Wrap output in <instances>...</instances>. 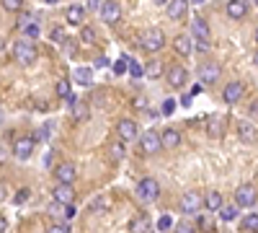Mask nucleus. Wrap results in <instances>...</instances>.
<instances>
[{
    "label": "nucleus",
    "mask_w": 258,
    "mask_h": 233,
    "mask_svg": "<svg viewBox=\"0 0 258 233\" xmlns=\"http://www.w3.org/2000/svg\"><path fill=\"white\" fill-rule=\"evenodd\" d=\"M36 57H39V52L29 39H18L13 44V60L18 65H31V62H36Z\"/></svg>",
    "instance_id": "f257e3e1"
},
{
    "label": "nucleus",
    "mask_w": 258,
    "mask_h": 233,
    "mask_svg": "<svg viewBox=\"0 0 258 233\" xmlns=\"http://www.w3.org/2000/svg\"><path fill=\"white\" fill-rule=\"evenodd\" d=\"M140 44H142L145 52L155 55V52H160V50L165 47V34H163L160 29H147V31L142 34V39H140Z\"/></svg>",
    "instance_id": "f03ea898"
},
{
    "label": "nucleus",
    "mask_w": 258,
    "mask_h": 233,
    "mask_svg": "<svg viewBox=\"0 0 258 233\" xmlns=\"http://www.w3.org/2000/svg\"><path fill=\"white\" fill-rule=\"evenodd\" d=\"M255 202H258V189L250 181H245V184H240L238 189H235V205H238L240 210H248Z\"/></svg>",
    "instance_id": "7ed1b4c3"
},
{
    "label": "nucleus",
    "mask_w": 258,
    "mask_h": 233,
    "mask_svg": "<svg viewBox=\"0 0 258 233\" xmlns=\"http://www.w3.org/2000/svg\"><path fill=\"white\" fill-rule=\"evenodd\" d=\"M137 195H140L145 202H155V200L160 197V184H158V179L145 176V179L137 184Z\"/></svg>",
    "instance_id": "20e7f679"
},
{
    "label": "nucleus",
    "mask_w": 258,
    "mask_h": 233,
    "mask_svg": "<svg viewBox=\"0 0 258 233\" xmlns=\"http://www.w3.org/2000/svg\"><path fill=\"white\" fill-rule=\"evenodd\" d=\"M140 148H142V153H145V156H155V153L163 151V140H160L158 132L147 130V132L140 137Z\"/></svg>",
    "instance_id": "39448f33"
},
{
    "label": "nucleus",
    "mask_w": 258,
    "mask_h": 233,
    "mask_svg": "<svg viewBox=\"0 0 258 233\" xmlns=\"http://www.w3.org/2000/svg\"><path fill=\"white\" fill-rule=\"evenodd\" d=\"M202 205H204V195H199V192H186V195L181 197V213H183V215H197L199 210H202Z\"/></svg>",
    "instance_id": "423d86ee"
},
{
    "label": "nucleus",
    "mask_w": 258,
    "mask_h": 233,
    "mask_svg": "<svg viewBox=\"0 0 258 233\" xmlns=\"http://www.w3.org/2000/svg\"><path fill=\"white\" fill-rule=\"evenodd\" d=\"M243 96H245V86H243L240 80H230L227 86L222 88V101L230 104V107H235V104H238Z\"/></svg>",
    "instance_id": "0eeeda50"
},
{
    "label": "nucleus",
    "mask_w": 258,
    "mask_h": 233,
    "mask_svg": "<svg viewBox=\"0 0 258 233\" xmlns=\"http://www.w3.org/2000/svg\"><path fill=\"white\" fill-rule=\"evenodd\" d=\"M98 13L103 18V24H116V21L121 18V3L119 0H103Z\"/></svg>",
    "instance_id": "6e6552de"
},
{
    "label": "nucleus",
    "mask_w": 258,
    "mask_h": 233,
    "mask_svg": "<svg viewBox=\"0 0 258 233\" xmlns=\"http://www.w3.org/2000/svg\"><path fill=\"white\" fill-rule=\"evenodd\" d=\"M220 75H222V68L217 65V62H204V65H199V80L204 83V86L217 83Z\"/></svg>",
    "instance_id": "1a4fd4ad"
},
{
    "label": "nucleus",
    "mask_w": 258,
    "mask_h": 233,
    "mask_svg": "<svg viewBox=\"0 0 258 233\" xmlns=\"http://www.w3.org/2000/svg\"><path fill=\"white\" fill-rule=\"evenodd\" d=\"M116 135H119V140L121 143H132V140H137V124L132 122V119H119V124H116Z\"/></svg>",
    "instance_id": "9d476101"
},
{
    "label": "nucleus",
    "mask_w": 258,
    "mask_h": 233,
    "mask_svg": "<svg viewBox=\"0 0 258 233\" xmlns=\"http://www.w3.org/2000/svg\"><path fill=\"white\" fill-rule=\"evenodd\" d=\"M31 153H34V137H18V140L13 143V156H16L18 161L31 158Z\"/></svg>",
    "instance_id": "9b49d317"
},
{
    "label": "nucleus",
    "mask_w": 258,
    "mask_h": 233,
    "mask_svg": "<svg viewBox=\"0 0 258 233\" xmlns=\"http://www.w3.org/2000/svg\"><path fill=\"white\" fill-rule=\"evenodd\" d=\"M168 86L170 88H183L186 83H188V73H186V68H181V65H173L168 70Z\"/></svg>",
    "instance_id": "f8f14e48"
},
{
    "label": "nucleus",
    "mask_w": 258,
    "mask_h": 233,
    "mask_svg": "<svg viewBox=\"0 0 258 233\" xmlns=\"http://www.w3.org/2000/svg\"><path fill=\"white\" fill-rule=\"evenodd\" d=\"M238 137L243 143H255L258 140V127L250 122V119H240L238 122Z\"/></svg>",
    "instance_id": "ddd939ff"
},
{
    "label": "nucleus",
    "mask_w": 258,
    "mask_h": 233,
    "mask_svg": "<svg viewBox=\"0 0 258 233\" xmlns=\"http://www.w3.org/2000/svg\"><path fill=\"white\" fill-rule=\"evenodd\" d=\"M54 176H57L59 184H73V181L78 179V168H75L73 163H59V166L54 168Z\"/></svg>",
    "instance_id": "4468645a"
},
{
    "label": "nucleus",
    "mask_w": 258,
    "mask_h": 233,
    "mask_svg": "<svg viewBox=\"0 0 258 233\" xmlns=\"http://www.w3.org/2000/svg\"><path fill=\"white\" fill-rule=\"evenodd\" d=\"M188 34L197 39V41H209V24H207L202 16H197V18L191 21V31Z\"/></svg>",
    "instance_id": "2eb2a0df"
},
{
    "label": "nucleus",
    "mask_w": 258,
    "mask_h": 233,
    "mask_svg": "<svg viewBox=\"0 0 258 233\" xmlns=\"http://www.w3.org/2000/svg\"><path fill=\"white\" fill-rule=\"evenodd\" d=\"M173 50H176V55L188 57V55L194 52V36H191V34H178V36L173 39Z\"/></svg>",
    "instance_id": "dca6fc26"
},
{
    "label": "nucleus",
    "mask_w": 258,
    "mask_h": 233,
    "mask_svg": "<svg viewBox=\"0 0 258 233\" xmlns=\"http://www.w3.org/2000/svg\"><path fill=\"white\" fill-rule=\"evenodd\" d=\"M52 200H57V202H62V205H73V200H75L73 184H57L54 192H52Z\"/></svg>",
    "instance_id": "f3484780"
},
{
    "label": "nucleus",
    "mask_w": 258,
    "mask_h": 233,
    "mask_svg": "<svg viewBox=\"0 0 258 233\" xmlns=\"http://www.w3.org/2000/svg\"><path fill=\"white\" fill-rule=\"evenodd\" d=\"M188 11V0H170V3L165 6V13L170 21H181Z\"/></svg>",
    "instance_id": "a211bd4d"
},
{
    "label": "nucleus",
    "mask_w": 258,
    "mask_h": 233,
    "mask_svg": "<svg viewBox=\"0 0 258 233\" xmlns=\"http://www.w3.org/2000/svg\"><path fill=\"white\" fill-rule=\"evenodd\" d=\"M207 135L209 137H222L225 135V117H220V114L207 117Z\"/></svg>",
    "instance_id": "6ab92c4d"
},
{
    "label": "nucleus",
    "mask_w": 258,
    "mask_h": 233,
    "mask_svg": "<svg viewBox=\"0 0 258 233\" xmlns=\"http://www.w3.org/2000/svg\"><path fill=\"white\" fill-rule=\"evenodd\" d=\"M227 16L232 21H240L248 16V6H245V0H230L227 3Z\"/></svg>",
    "instance_id": "aec40b11"
},
{
    "label": "nucleus",
    "mask_w": 258,
    "mask_h": 233,
    "mask_svg": "<svg viewBox=\"0 0 258 233\" xmlns=\"http://www.w3.org/2000/svg\"><path fill=\"white\" fill-rule=\"evenodd\" d=\"M160 140H163V148H178L181 145V132L178 130H173V127H168V130H163L160 132Z\"/></svg>",
    "instance_id": "412c9836"
},
{
    "label": "nucleus",
    "mask_w": 258,
    "mask_h": 233,
    "mask_svg": "<svg viewBox=\"0 0 258 233\" xmlns=\"http://www.w3.org/2000/svg\"><path fill=\"white\" fill-rule=\"evenodd\" d=\"M204 205H207V210H222L225 207V197H222V192H217V189H212V192H207V197H204Z\"/></svg>",
    "instance_id": "4be33fe9"
},
{
    "label": "nucleus",
    "mask_w": 258,
    "mask_h": 233,
    "mask_svg": "<svg viewBox=\"0 0 258 233\" xmlns=\"http://www.w3.org/2000/svg\"><path fill=\"white\" fill-rule=\"evenodd\" d=\"M83 21H85V6H70L68 8V24L83 26Z\"/></svg>",
    "instance_id": "5701e85b"
},
{
    "label": "nucleus",
    "mask_w": 258,
    "mask_h": 233,
    "mask_svg": "<svg viewBox=\"0 0 258 233\" xmlns=\"http://www.w3.org/2000/svg\"><path fill=\"white\" fill-rule=\"evenodd\" d=\"M129 230H132V233H150V230H153V228H150V218H147V215L132 218V223H129Z\"/></svg>",
    "instance_id": "b1692460"
},
{
    "label": "nucleus",
    "mask_w": 258,
    "mask_h": 233,
    "mask_svg": "<svg viewBox=\"0 0 258 233\" xmlns=\"http://www.w3.org/2000/svg\"><path fill=\"white\" fill-rule=\"evenodd\" d=\"M73 117H75V122L91 119V107H88L85 101H75V104H73Z\"/></svg>",
    "instance_id": "393cba45"
},
{
    "label": "nucleus",
    "mask_w": 258,
    "mask_h": 233,
    "mask_svg": "<svg viewBox=\"0 0 258 233\" xmlns=\"http://www.w3.org/2000/svg\"><path fill=\"white\" fill-rule=\"evenodd\" d=\"M145 75H147L150 80L160 78V75H163V62H160V60H150L147 65H145Z\"/></svg>",
    "instance_id": "a878e982"
},
{
    "label": "nucleus",
    "mask_w": 258,
    "mask_h": 233,
    "mask_svg": "<svg viewBox=\"0 0 258 233\" xmlns=\"http://www.w3.org/2000/svg\"><path fill=\"white\" fill-rule=\"evenodd\" d=\"M75 80L80 86H91L93 83V68H78L75 70Z\"/></svg>",
    "instance_id": "bb28decb"
},
{
    "label": "nucleus",
    "mask_w": 258,
    "mask_h": 233,
    "mask_svg": "<svg viewBox=\"0 0 258 233\" xmlns=\"http://www.w3.org/2000/svg\"><path fill=\"white\" fill-rule=\"evenodd\" d=\"M21 34H24L29 41L31 39H36V36H41V26L36 24V21H34V24H26V26H21Z\"/></svg>",
    "instance_id": "cd10ccee"
},
{
    "label": "nucleus",
    "mask_w": 258,
    "mask_h": 233,
    "mask_svg": "<svg viewBox=\"0 0 258 233\" xmlns=\"http://www.w3.org/2000/svg\"><path fill=\"white\" fill-rule=\"evenodd\" d=\"M238 205H225L222 210H220V218L225 220V223H230V220H235V218H238Z\"/></svg>",
    "instance_id": "c85d7f7f"
},
{
    "label": "nucleus",
    "mask_w": 258,
    "mask_h": 233,
    "mask_svg": "<svg viewBox=\"0 0 258 233\" xmlns=\"http://www.w3.org/2000/svg\"><path fill=\"white\" fill-rule=\"evenodd\" d=\"M243 230L245 233H258V215L255 213H250V215L243 218Z\"/></svg>",
    "instance_id": "c756f323"
},
{
    "label": "nucleus",
    "mask_w": 258,
    "mask_h": 233,
    "mask_svg": "<svg viewBox=\"0 0 258 233\" xmlns=\"http://www.w3.org/2000/svg\"><path fill=\"white\" fill-rule=\"evenodd\" d=\"M80 41L83 44H93L96 41V29L93 26H80Z\"/></svg>",
    "instance_id": "7c9ffc66"
},
{
    "label": "nucleus",
    "mask_w": 258,
    "mask_h": 233,
    "mask_svg": "<svg viewBox=\"0 0 258 233\" xmlns=\"http://www.w3.org/2000/svg\"><path fill=\"white\" fill-rule=\"evenodd\" d=\"M109 156H111V161H121L124 158V143L121 140L109 145Z\"/></svg>",
    "instance_id": "2f4dec72"
},
{
    "label": "nucleus",
    "mask_w": 258,
    "mask_h": 233,
    "mask_svg": "<svg viewBox=\"0 0 258 233\" xmlns=\"http://www.w3.org/2000/svg\"><path fill=\"white\" fill-rule=\"evenodd\" d=\"M68 213V205H62V202H57V200H52V205H49V215L52 218H59L62 220V215Z\"/></svg>",
    "instance_id": "473e14b6"
},
{
    "label": "nucleus",
    "mask_w": 258,
    "mask_h": 233,
    "mask_svg": "<svg viewBox=\"0 0 258 233\" xmlns=\"http://www.w3.org/2000/svg\"><path fill=\"white\" fill-rule=\"evenodd\" d=\"M129 62H132V60H129L126 55H124L121 60H116V62H114V73H116V75H124V73L129 70Z\"/></svg>",
    "instance_id": "72a5a7b5"
},
{
    "label": "nucleus",
    "mask_w": 258,
    "mask_h": 233,
    "mask_svg": "<svg viewBox=\"0 0 258 233\" xmlns=\"http://www.w3.org/2000/svg\"><path fill=\"white\" fill-rule=\"evenodd\" d=\"M173 233H197V228H194V223H188V220H178L173 225Z\"/></svg>",
    "instance_id": "f704fd0d"
},
{
    "label": "nucleus",
    "mask_w": 258,
    "mask_h": 233,
    "mask_svg": "<svg viewBox=\"0 0 258 233\" xmlns=\"http://www.w3.org/2000/svg\"><path fill=\"white\" fill-rule=\"evenodd\" d=\"M197 225H199L204 233H209V230L214 228V220H212L209 215H199V218H197Z\"/></svg>",
    "instance_id": "c9c22d12"
},
{
    "label": "nucleus",
    "mask_w": 258,
    "mask_h": 233,
    "mask_svg": "<svg viewBox=\"0 0 258 233\" xmlns=\"http://www.w3.org/2000/svg\"><path fill=\"white\" fill-rule=\"evenodd\" d=\"M57 96H62V99H70V96H73L68 80H59V83H57Z\"/></svg>",
    "instance_id": "e433bc0d"
},
{
    "label": "nucleus",
    "mask_w": 258,
    "mask_h": 233,
    "mask_svg": "<svg viewBox=\"0 0 258 233\" xmlns=\"http://www.w3.org/2000/svg\"><path fill=\"white\" fill-rule=\"evenodd\" d=\"M129 75H132V78H142L145 75V68L140 65V62L132 60V62H129Z\"/></svg>",
    "instance_id": "4c0bfd02"
},
{
    "label": "nucleus",
    "mask_w": 258,
    "mask_h": 233,
    "mask_svg": "<svg viewBox=\"0 0 258 233\" xmlns=\"http://www.w3.org/2000/svg\"><path fill=\"white\" fill-rule=\"evenodd\" d=\"M170 228H173V218H170V215H160L158 218V230H170Z\"/></svg>",
    "instance_id": "58836bf2"
},
{
    "label": "nucleus",
    "mask_w": 258,
    "mask_h": 233,
    "mask_svg": "<svg viewBox=\"0 0 258 233\" xmlns=\"http://www.w3.org/2000/svg\"><path fill=\"white\" fill-rule=\"evenodd\" d=\"M0 3H3V8H6V11L16 13V11H21V3H24V0H0Z\"/></svg>",
    "instance_id": "ea45409f"
},
{
    "label": "nucleus",
    "mask_w": 258,
    "mask_h": 233,
    "mask_svg": "<svg viewBox=\"0 0 258 233\" xmlns=\"http://www.w3.org/2000/svg\"><path fill=\"white\" fill-rule=\"evenodd\" d=\"M52 41H57V44H64V41H68V36H64V31L59 26L52 29Z\"/></svg>",
    "instance_id": "a19ab883"
},
{
    "label": "nucleus",
    "mask_w": 258,
    "mask_h": 233,
    "mask_svg": "<svg viewBox=\"0 0 258 233\" xmlns=\"http://www.w3.org/2000/svg\"><path fill=\"white\" fill-rule=\"evenodd\" d=\"M13 202H16V205H24V202H29V189H18L16 197H13Z\"/></svg>",
    "instance_id": "79ce46f5"
},
{
    "label": "nucleus",
    "mask_w": 258,
    "mask_h": 233,
    "mask_svg": "<svg viewBox=\"0 0 258 233\" xmlns=\"http://www.w3.org/2000/svg\"><path fill=\"white\" fill-rule=\"evenodd\" d=\"M173 112H176V101H170V99H168V101L163 104V114H165V117H170Z\"/></svg>",
    "instance_id": "37998d69"
},
{
    "label": "nucleus",
    "mask_w": 258,
    "mask_h": 233,
    "mask_svg": "<svg viewBox=\"0 0 258 233\" xmlns=\"http://www.w3.org/2000/svg\"><path fill=\"white\" fill-rule=\"evenodd\" d=\"M49 132H52V124H44V127L36 132V137H39V140H49Z\"/></svg>",
    "instance_id": "c03bdc74"
},
{
    "label": "nucleus",
    "mask_w": 258,
    "mask_h": 233,
    "mask_svg": "<svg viewBox=\"0 0 258 233\" xmlns=\"http://www.w3.org/2000/svg\"><path fill=\"white\" fill-rule=\"evenodd\" d=\"M47 233H68V225H62V223H52L47 228Z\"/></svg>",
    "instance_id": "a18cd8bd"
},
{
    "label": "nucleus",
    "mask_w": 258,
    "mask_h": 233,
    "mask_svg": "<svg viewBox=\"0 0 258 233\" xmlns=\"http://www.w3.org/2000/svg\"><path fill=\"white\" fill-rule=\"evenodd\" d=\"M103 207H106L103 197H93V202H91V210H93V213H98V210H103Z\"/></svg>",
    "instance_id": "49530a36"
},
{
    "label": "nucleus",
    "mask_w": 258,
    "mask_h": 233,
    "mask_svg": "<svg viewBox=\"0 0 258 233\" xmlns=\"http://www.w3.org/2000/svg\"><path fill=\"white\" fill-rule=\"evenodd\" d=\"M62 47H64V52H68V57H73V55H75V44H73V41H64Z\"/></svg>",
    "instance_id": "de8ad7c7"
},
{
    "label": "nucleus",
    "mask_w": 258,
    "mask_h": 233,
    "mask_svg": "<svg viewBox=\"0 0 258 233\" xmlns=\"http://www.w3.org/2000/svg\"><path fill=\"white\" fill-rule=\"evenodd\" d=\"M106 65H109V60H106V57H96V62H93V68H106Z\"/></svg>",
    "instance_id": "09e8293b"
},
{
    "label": "nucleus",
    "mask_w": 258,
    "mask_h": 233,
    "mask_svg": "<svg viewBox=\"0 0 258 233\" xmlns=\"http://www.w3.org/2000/svg\"><path fill=\"white\" fill-rule=\"evenodd\" d=\"M135 107H137V109H147V99H142V96L135 99Z\"/></svg>",
    "instance_id": "8fccbe9b"
},
{
    "label": "nucleus",
    "mask_w": 258,
    "mask_h": 233,
    "mask_svg": "<svg viewBox=\"0 0 258 233\" xmlns=\"http://www.w3.org/2000/svg\"><path fill=\"white\" fill-rule=\"evenodd\" d=\"M6 197H8V189L6 184H0V202H6Z\"/></svg>",
    "instance_id": "3c124183"
},
{
    "label": "nucleus",
    "mask_w": 258,
    "mask_h": 233,
    "mask_svg": "<svg viewBox=\"0 0 258 233\" xmlns=\"http://www.w3.org/2000/svg\"><path fill=\"white\" fill-rule=\"evenodd\" d=\"M197 50L199 52H207L209 50V41H197Z\"/></svg>",
    "instance_id": "603ef678"
},
{
    "label": "nucleus",
    "mask_w": 258,
    "mask_h": 233,
    "mask_svg": "<svg viewBox=\"0 0 258 233\" xmlns=\"http://www.w3.org/2000/svg\"><path fill=\"white\" fill-rule=\"evenodd\" d=\"M88 8L91 11H101V3H98V0H88Z\"/></svg>",
    "instance_id": "864d4df0"
},
{
    "label": "nucleus",
    "mask_w": 258,
    "mask_h": 233,
    "mask_svg": "<svg viewBox=\"0 0 258 233\" xmlns=\"http://www.w3.org/2000/svg\"><path fill=\"white\" fill-rule=\"evenodd\" d=\"M181 107H191V96H188V94L181 99Z\"/></svg>",
    "instance_id": "5fc2aeb1"
},
{
    "label": "nucleus",
    "mask_w": 258,
    "mask_h": 233,
    "mask_svg": "<svg viewBox=\"0 0 258 233\" xmlns=\"http://www.w3.org/2000/svg\"><path fill=\"white\" fill-rule=\"evenodd\" d=\"M3 161H6V148L0 145V163H3Z\"/></svg>",
    "instance_id": "6e6d98bb"
},
{
    "label": "nucleus",
    "mask_w": 258,
    "mask_h": 233,
    "mask_svg": "<svg viewBox=\"0 0 258 233\" xmlns=\"http://www.w3.org/2000/svg\"><path fill=\"white\" fill-rule=\"evenodd\" d=\"M153 3H155V6H168L170 0H153Z\"/></svg>",
    "instance_id": "4d7b16f0"
},
{
    "label": "nucleus",
    "mask_w": 258,
    "mask_h": 233,
    "mask_svg": "<svg viewBox=\"0 0 258 233\" xmlns=\"http://www.w3.org/2000/svg\"><path fill=\"white\" fill-rule=\"evenodd\" d=\"M0 233H6V220L0 218Z\"/></svg>",
    "instance_id": "13d9d810"
},
{
    "label": "nucleus",
    "mask_w": 258,
    "mask_h": 233,
    "mask_svg": "<svg viewBox=\"0 0 258 233\" xmlns=\"http://www.w3.org/2000/svg\"><path fill=\"white\" fill-rule=\"evenodd\" d=\"M44 3H47V6H57V3H59V0H44Z\"/></svg>",
    "instance_id": "bf43d9fd"
},
{
    "label": "nucleus",
    "mask_w": 258,
    "mask_h": 233,
    "mask_svg": "<svg viewBox=\"0 0 258 233\" xmlns=\"http://www.w3.org/2000/svg\"><path fill=\"white\" fill-rule=\"evenodd\" d=\"M3 47H6V41H3V36H0V55H3Z\"/></svg>",
    "instance_id": "052dcab7"
},
{
    "label": "nucleus",
    "mask_w": 258,
    "mask_h": 233,
    "mask_svg": "<svg viewBox=\"0 0 258 233\" xmlns=\"http://www.w3.org/2000/svg\"><path fill=\"white\" fill-rule=\"evenodd\" d=\"M3 119H6V112H3V109H0V124H3Z\"/></svg>",
    "instance_id": "680f3d73"
},
{
    "label": "nucleus",
    "mask_w": 258,
    "mask_h": 233,
    "mask_svg": "<svg viewBox=\"0 0 258 233\" xmlns=\"http://www.w3.org/2000/svg\"><path fill=\"white\" fill-rule=\"evenodd\" d=\"M253 62H255V65H258V50H255V55H253Z\"/></svg>",
    "instance_id": "e2e57ef3"
},
{
    "label": "nucleus",
    "mask_w": 258,
    "mask_h": 233,
    "mask_svg": "<svg viewBox=\"0 0 258 233\" xmlns=\"http://www.w3.org/2000/svg\"><path fill=\"white\" fill-rule=\"evenodd\" d=\"M194 3H204V0H194Z\"/></svg>",
    "instance_id": "0e129e2a"
},
{
    "label": "nucleus",
    "mask_w": 258,
    "mask_h": 233,
    "mask_svg": "<svg viewBox=\"0 0 258 233\" xmlns=\"http://www.w3.org/2000/svg\"><path fill=\"white\" fill-rule=\"evenodd\" d=\"M255 41H258V29H255Z\"/></svg>",
    "instance_id": "69168bd1"
},
{
    "label": "nucleus",
    "mask_w": 258,
    "mask_h": 233,
    "mask_svg": "<svg viewBox=\"0 0 258 233\" xmlns=\"http://www.w3.org/2000/svg\"><path fill=\"white\" fill-rule=\"evenodd\" d=\"M255 6H258V0H255Z\"/></svg>",
    "instance_id": "338daca9"
}]
</instances>
